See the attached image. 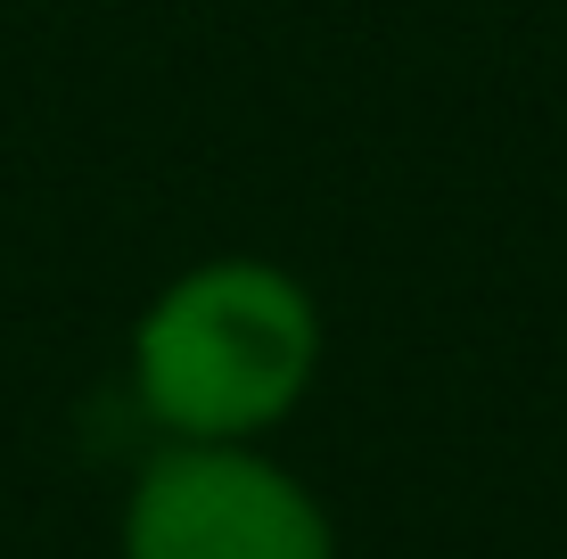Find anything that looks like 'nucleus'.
<instances>
[{
    "mask_svg": "<svg viewBox=\"0 0 567 559\" xmlns=\"http://www.w3.org/2000/svg\"><path fill=\"white\" fill-rule=\"evenodd\" d=\"M321 304L288 263L206 256L132 321V395L165 445H264L321 379Z\"/></svg>",
    "mask_w": 567,
    "mask_h": 559,
    "instance_id": "nucleus-1",
    "label": "nucleus"
},
{
    "mask_svg": "<svg viewBox=\"0 0 567 559\" xmlns=\"http://www.w3.org/2000/svg\"><path fill=\"white\" fill-rule=\"evenodd\" d=\"M115 559H346L338 518L264 445H156L115 510Z\"/></svg>",
    "mask_w": 567,
    "mask_h": 559,
    "instance_id": "nucleus-2",
    "label": "nucleus"
}]
</instances>
